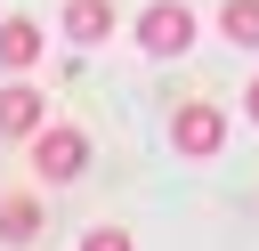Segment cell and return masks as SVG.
Masks as SVG:
<instances>
[{"label": "cell", "mask_w": 259, "mask_h": 251, "mask_svg": "<svg viewBox=\"0 0 259 251\" xmlns=\"http://www.w3.org/2000/svg\"><path fill=\"white\" fill-rule=\"evenodd\" d=\"M24 146H32V170H40L49 186H73V178L89 170V138H81L73 121H40Z\"/></svg>", "instance_id": "6da1fadb"}, {"label": "cell", "mask_w": 259, "mask_h": 251, "mask_svg": "<svg viewBox=\"0 0 259 251\" xmlns=\"http://www.w3.org/2000/svg\"><path fill=\"white\" fill-rule=\"evenodd\" d=\"M138 49H146V57H178V49H194V8H186V0H154V8L138 16Z\"/></svg>", "instance_id": "7a4b0ae2"}, {"label": "cell", "mask_w": 259, "mask_h": 251, "mask_svg": "<svg viewBox=\"0 0 259 251\" xmlns=\"http://www.w3.org/2000/svg\"><path fill=\"white\" fill-rule=\"evenodd\" d=\"M170 146H178V154H219V146H227V113L202 105V97L178 105V113H170Z\"/></svg>", "instance_id": "3957f363"}, {"label": "cell", "mask_w": 259, "mask_h": 251, "mask_svg": "<svg viewBox=\"0 0 259 251\" xmlns=\"http://www.w3.org/2000/svg\"><path fill=\"white\" fill-rule=\"evenodd\" d=\"M40 121H49V97H40L32 81H8V89H0V138H32Z\"/></svg>", "instance_id": "277c9868"}, {"label": "cell", "mask_w": 259, "mask_h": 251, "mask_svg": "<svg viewBox=\"0 0 259 251\" xmlns=\"http://www.w3.org/2000/svg\"><path fill=\"white\" fill-rule=\"evenodd\" d=\"M113 32V0H65V40L73 49H97Z\"/></svg>", "instance_id": "5b68a950"}, {"label": "cell", "mask_w": 259, "mask_h": 251, "mask_svg": "<svg viewBox=\"0 0 259 251\" xmlns=\"http://www.w3.org/2000/svg\"><path fill=\"white\" fill-rule=\"evenodd\" d=\"M0 65H8V73L40 65V24H32V16H0Z\"/></svg>", "instance_id": "8992f818"}, {"label": "cell", "mask_w": 259, "mask_h": 251, "mask_svg": "<svg viewBox=\"0 0 259 251\" xmlns=\"http://www.w3.org/2000/svg\"><path fill=\"white\" fill-rule=\"evenodd\" d=\"M40 235V202L32 194H0V243H32Z\"/></svg>", "instance_id": "52a82bcc"}, {"label": "cell", "mask_w": 259, "mask_h": 251, "mask_svg": "<svg viewBox=\"0 0 259 251\" xmlns=\"http://www.w3.org/2000/svg\"><path fill=\"white\" fill-rule=\"evenodd\" d=\"M219 32H227L235 49H259V0H227V8H219Z\"/></svg>", "instance_id": "ba28073f"}, {"label": "cell", "mask_w": 259, "mask_h": 251, "mask_svg": "<svg viewBox=\"0 0 259 251\" xmlns=\"http://www.w3.org/2000/svg\"><path fill=\"white\" fill-rule=\"evenodd\" d=\"M81 251H138V243H130L121 227H89V235H81Z\"/></svg>", "instance_id": "9c48e42d"}, {"label": "cell", "mask_w": 259, "mask_h": 251, "mask_svg": "<svg viewBox=\"0 0 259 251\" xmlns=\"http://www.w3.org/2000/svg\"><path fill=\"white\" fill-rule=\"evenodd\" d=\"M243 105H251V121H259V81H251V97H243Z\"/></svg>", "instance_id": "30bf717a"}]
</instances>
